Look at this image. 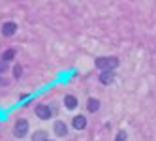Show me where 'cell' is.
<instances>
[{
	"label": "cell",
	"mask_w": 156,
	"mask_h": 141,
	"mask_svg": "<svg viewBox=\"0 0 156 141\" xmlns=\"http://www.w3.org/2000/svg\"><path fill=\"white\" fill-rule=\"evenodd\" d=\"M21 73H23V70H21V66L17 64V66L13 68V77H21Z\"/></svg>",
	"instance_id": "cell-13"
},
{
	"label": "cell",
	"mask_w": 156,
	"mask_h": 141,
	"mask_svg": "<svg viewBox=\"0 0 156 141\" xmlns=\"http://www.w3.org/2000/svg\"><path fill=\"white\" fill-rule=\"evenodd\" d=\"M77 104H79V102H77V98H75V96H72V94H68V96L64 98V105H66V109H75Z\"/></svg>",
	"instance_id": "cell-7"
},
{
	"label": "cell",
	"mask_w": 156,
	"mask_h": 141,
	"mask_svg": "<svg viewBox=\"0 0 156 141\" xmlns=\"http://www.w3.org/2000/svg\"><path fill=\"white\" fill-rule=\"evenodd\" d=\"M96 68L102 72H115L119 68V58L117 57H100L96 58Z\"/></svg>",
	"instance_id": "cell-1"
},
{
	"label": "cell",
	"mask_w": 156,
	"mask_h": 141,
	"mask_svg": "<svg viewBox=\"0 0 156 141\" xmlns=\"http://www.w3.org/2000/svg\"><path fill=\"white\" fill-rule=\"evenodd\" d=\"M8 70V62H4V60H0V73H4Z\"/></svg>",
	"instance_id": "cell-14"
},
{
	"label": "cell",
	"mask_w": 156,
	"mask_h": 141,
	"mask_svg": "<svg viewBox=\"0 0 156 141\" xmlns=\"http://www.w3.org/2000/svg\"><path fill=\"white\" fill-rule=\"evenodd\" d=\"M113 79H115L113 72H102V73H100V83H104V85H109Z\"/></svg>",
	"instance_id": "cell-8"
},
{
	"label": "cell",
	"mask_w": 156,
	"mask_h": 141,
	"mask_svg": "<svg viewBox=\"0 0 156 141\" xmlns=\"http://www.w3.org/2000/svg\"><path fill=\"white\" fill-rule=\"evenodd\" d=\"M32 139H34V141H47V134L45 132H36Z\"/></svg>",
	"instance_id": "cell-11"
},
{
	"label": "cell",
	"mask_w": 156,
	"mask_h": 141,
	"mask_svg": "<svg viewBox=\"0 0 156 141\" xmlns=\"http://www.w3.org/2000/svg\"><path fill=\"white\" fill-rule=\"evenodd\" d=\"M15 32H17V25L13 23V21H8V23H4V26H2V34H4L6 38L13 36Z\"/></svg>",
	"instance_id": "cell-4"
},
{
	"label": "cell",
	"mask_w": 156,
	"mask_h": 141,
	"mask_svg": "<svg viewBox=\"0 0 156 141\" xmlns=\"http://www.w3.org/2000/svg\"><path fill=\"white\" fill-rule=\"evenodd\" d=\"M55 134H57L58 137H66L68 136V128H66V124L64 122H55Z\"/></svg>",
	"instance_id": "cell-6"
},
{
	"label": "cell",
	"mask_w": 156,
	"mask_h": 141,
	"mask_svg": "<svg viewBox=\"0 0 156 141\" xmlns=\"http://www.w3.org/2000/svg\"><path fill=\"white\" fill-rule=\"evenodd\" d=\"M36 115L41 118V121H47V118H51V107L49 105H45V104H40V105H36Z\"/></svg>",
	"instance_id": "cell-3"
},
{
	"label": "cell",
	"mask_w": 156,
	"mask_h": 141,
	"mask_svg": "<svg viewBox=\"0 0 156 141\" xmlns=\"http://www.w3.org/2000/svg\"><path fill=\"white\" fill-rule=\"evenodd\" d=\"M6 85H8L6 79H4V77H0V86H6Z\"/></svg>",
	"instance_id": "cell-15"
},
{
	"label": "cell",
	"mask_w": 156,
	"mask_h": 141,
	"mask_svg": "<svg viewBox=\"0 0 156 141\" xmlns=\"http://www.w3.org/2000/svg\"><path fill=\"white\" fill-rule=\"evenodd\" d=\"M115 141H126V132H124V130H120V132L117 134Z\"/></svg>",
	"instance_id": "cell-12"
},
{
	"label": "cell",
	"mask_w": 156,
	"mask_h": 141,
	"mask_svg": "<svg viewBox=\"0 0 156 141\" xmlns=\"http://www.w3.org/2000/svg\"><path fill=\"white\" fill-rule=\"evenodd\" d=\"M87 109H88V111H90V113H94V111H98V109H100V102H98L96 98H90V100H88V102H87Z\"/></svg>",
	"instance_id": "cell-9"
},
{
	"label": "cell",
	"mask_w": 156,
	"mask_h": 141,
	"mask_svg": "<svg viewBox=\"0 0 156 141\" xmlns=\"http://www.w3.org/2000/svg\"><path fill=\"white\" fill-rule=\"evenodd\" d=\"M72 124H73L75 130H83V128L87 126V117H85V115H75L73 121H72Z\"/></svg>",
	"instance_id": "cell-5"
},
{
	"label": "cell",
	"mask_w": 156,
	"mask_h": 141,
	"mask_svg": "<svg viewBox=\"0 0 156 141\" xmlns=\"http://www.w3.org/2000/svg\"><path fill=\"white\" fill-rule=\"evenodd\" d=\"M13 58H15V49H6L4 55H2V60L9 62V60H13Z\"/></svg>",
	"instance_id": "cell-10"
},
{
	"label": "cell",
	"mask_w": 156,
	"mask_h": 141,
	"mask_svg": "<svg viewBox=\"0 0 156 141\" xmlns=\"http://www.w3.org/2000/svg\"><path fill=\"white\" fill-rule=\"evenodd\" d=\"M27 132H28V122L25 121V118H19V121L15 122V126H13V136L21 139V137L27 136Z\"/></svg>",
	"instance_id": "cell-2"
}]
</instances>
